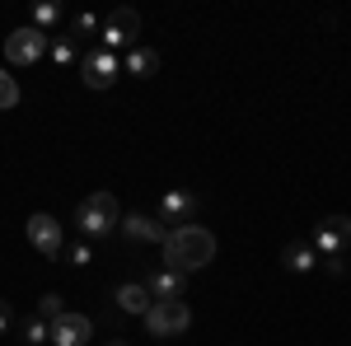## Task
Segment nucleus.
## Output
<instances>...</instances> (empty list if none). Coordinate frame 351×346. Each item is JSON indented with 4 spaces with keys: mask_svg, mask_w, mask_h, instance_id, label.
I'll return each instance as SVG.
<instances>
[{
    "mask_svg": "<svg viewBox=\"0 0 351 346\" xmlns=\"http://www.w3.org/2000/svg\"><path fill=\"white\" fill-rule=\"evenodd\" d=\"M160 253H164V267L169 271L192 276V271H202L206 262H216V234L206 225H178V230H169Z\"/></svg>",
    "mask_w": 351,
    "mask_h": 346,
    "instance_id": "obj_1",
    "label": "nucleus"
},
{
    "mask_svg": "<svg viewBox=\"0 0 351 346\" xmlns=\"http://www.w3.org/2000/svg\"><path fill=\"white\" fill-rule=\"evenodd\" d=\"M122 225V206L112 192H89L80 206H75V230H80L89 243L99 239H112V230Z\"/></svg>",
    "mask_w": 351,
    "mask_h": 346,
    "instance_id": "obj_2",
    "label": "nucleus"
},
{
    "mask_svg": "<svg viewBox=\"0 0 351 346\" xmlns=\"http://www.w3.org/2000/svg\"><path fill=\"white\" fill-rule=\"evenodd\" d=\"M188 328H192V304H188V299H155L150 314H145V332L160 337V342L183 337Z\"/></svg>",
    "mask_w": 351,
    "mask_h": 346,
    "instance_id": "obj_3",
    "label": "nucleus"
},
{
    "mask_svg": "<svg viewBox=\"0 0 351 346\" xmlns=\"http://www.w3.org/2000/svg\"><path fill=\"white\" fill-rule=\"evenodd\" d=\"M136 42H141V14L127 10V5H117L108 19H104V28H99V47L104 52H117V47H136Z\"/></svg>",
    "mask_w": 351,
    "mask_h": 346,
    "instance_id": "obj_4",
    "label": "nucleus"
},
{
    "mask_svg": "<svg viewBox=\"0 0 351 346\" xmlns=\"http://www.w3.org/2000/svg\"><path fill=\"white\" fill-rule=\"evenodd\" d=\"M309 248L319 258H342L351 248V215H324L314 225V234H309Z\"/></svg>",
    "mask_w": 351,
    "mask_h": 346,
    "instance_id": "obj_5",
    "label": "nucleus"
},
{
    "mask_svg": "<svg viewBox=\"0 0 351 346\" xmlns=\"http://www.w3.org/2000/svg\"><path fill=\"white\" fill-rule=\"evenodd\" d=\"M47 33H38L33 24H24V28H14V33H5V61L10 66H38L43 56H47Z\"/></svg>",
    "mask_w": 351,
    "mask_h": 346,
    "instance_id": "obj_6",
    "label": "nucleus"
},
{
    "mask_svg": "<svg viewBox=\"0 0 351 346\" xmlns=\"http://www.w3.org/2000/svg\"><path fill=\"white\" fill-rule=\"evenodd\" d=\"M24 234H28V243H33L43 258H61V248H66L61 220H56V215H47V211H33V215H28Z\"/></svg>",
    "mask_w": 351,
    "mask_h": 346,
    "instance_id": "obj_7",
    "label": "nucleus"
},
{
    "mask_svg": "<svg viewBox=\"0 0 351 346\" xmlns=\"http://www.w3.org/2000/svg\"><path fill=\"white\" fill-rule=\"evenodd\" d=\"M80 75H84V84H89V89H112V80L122 75V56L94 47V52L80 56Z\"/></svg>",
    "mask_w": 351,
    "mask_h": 346,
    "instance_id": "obj_8",
    "label": "nucleus"
},
{
    "mask_svg": "<svg viewBox=\"0 0 351 346\" xmlns=\"http://www.w3.org/2000/svg\"><path fill=\"white\" fill-rule=\"evenodd\" d=\"M192 215H197V197H192L188 187H169V192L160 197V206H155V220H160L164 230L192 225Z\"/></svg>",
    "mask_w": 351,
    "mask_h": 346,
    "instance_id": "obj_9",
    "label": "nucleus"
},
{
    "mask_svg": "<svg viewBox=\"0 0 351 346\" xmlns=\"http://www.w3.org/2000/svg\"><path fill=\"white\" fill-rule=\"evenodd\" d=\"M89 337H94V323L84 319V314H61V319L52 323V342L56 346H89Z\"/></svg>",
    "mask_w": 351,
    "mask_h": 346,
    "instance_id": "obj_10",
    "label": "nucleus"
},
{
    "mask_svg": "<svg viewBox=\"0 0 351 346\" xmlns=\"http://www.w3.org/2000/svg\"><path fill=\"white\" fill-rule=\"evenodd\" d=\"M117 230H122L132 243H164V239H169V230H164L155 215H145V211L122 215V225H117Z\"/></svg>",
    "mask_w": 351,
    "mask_h": 346,
    "instance_id": "obj_11",
    "label": "nucleus"
},
{
    "mask_svg": "<svg viewBox=\"0 0 351 346\" xmlns=\"http://www.w3.org/2000/svg\"><path fill=\"white\" fill-rule=\"evenodd\" d=\"M112 304H117V314H132V319H145L150 314V291H145V281H122L117 291H112Z\"/></svg>",
    "mask_w": 351,
    "mask_h": 346,
    "instance_id": "obj_12",
    "label": "nucleus"
},
{
    "mask_svg": "<svg viewBox=\"0 0 351 346\" xmlns=\"http://www.w3.org/2000/svg\"><path fill=\"white\" fill-rule=\"evenodd\" d=\"M122 71H127V75H136V80H150V75H160V52H155L150 42H136V47H127Z\"/></svg>",
    "mask_w": 351,
    "mask_h": 346,
    "instance_id": "obj_13",
    "label": "nucleus"
},
{
    "mask_svg": "<svg viewBox=\"0 0 351 346\" xmlns=\"http://www.w3.org/2000/svg\"><path fill=\"white\" fill-rule=\"evenodd\" d=\"M145 291H150V299H183L188 276H178V271L160 267V271H150V276H145Z\"/></svg>",
    "mask_w": 351,
    "mask_h": 346,
    "instance_id": "obj_14",
    "label": "nucleus"
},
{
    "mask_svg": "<svg viewBox=\"0 0 351 346\" xmlns=\"http://www.w3.org/2000/svg\"><path fill=\"white\" fill-rule=\"evenodd\" d=\"M281 267L304 276V271H314V267H319V253H314L304 239H295V243H286V248H281Z\"/></svg>",
    "mask_w": 351,
    "mask_h": 346,
    "instance_id": "obj_15",
    "label": "nucleus"
},
{
    "mask_svg": "<svg viewBox=\"0 0 351 346\" xmlns=\"http://www.w3.org/2000/svg\"><path fill=\"white\" fill-rule=\"evenodd\" d=\"M61 19H66V10H61L56 0H38V5H33V28H38V33L52 38V28L61 24Z\"/></svg>",
    "mask_w": 351,
    "mask_h": 346,
    "instance_id": "obj_16",
    "label": "nucleus"
},
{
    "mask_svg": "<svg viewBox=\"0 0 351 346\" xmlns=\"http://www.w3.org/2000/svg\"><path fill=\"white\" fill-rule=\"evenodd\" d=\"M47 56H52V66H75V61H80V42H75L71 33H61V38L47 42Z\"/></svg>",
    "mask_w": 351,
    "mask_h": 346,
    "instance_id": "obj_17",
    "label": "nucleus"
},
{
    "mask_svg": "<svg viewBox=\"0 0 351 346\" xmlns=\"http://www.w3.org/2000/svg\"><path fill=\"white\" fill-rule=\"evenodd\" d=\"M99 28H104V19L89 14V10H80V14L71 19V38H75V42H80V38H99Z\"/></svg>",
    "mask_w": 351,
    "mask_h": 346,
    "instance_id": "obj_18",
    "label": "nucleus"
},
{
    "mask_svg": "<svg viewBox=\"0 0 351 346\" xmlns=\"http://www.w3.org/2000/svg\"><path fill=\"white\" fill-rule=\"evenodd\" d=\"M24 342L28 346H47V342H52V323L38 319V314H33V319H24Z\"/></svg>",
    "mask_w": 351,
    "mask_h": 346,
    "instance_id": "obj_19",
    "label": "nucleus"
},
{
    "mask_svg": "<svg viewBox=\"0 0 351 346\" xmlns=\"http://www.w3.org/2000/svg\"><path fill=\"white\" fill-rule=\"evenodd\" d=\"M61 258H66L71 267H89V262H94V243H89V239H75L71 248H61Z\"/></svg>",
    "mask_w": 351,
    "mask_h": 346,
    "instance_id": "obj_20",
    "label": "nucleus"
},
{
    "mask_svg": "<svg viewBox=\"0 0 351 346\" xmlns=\"http://www.w3.org/2000/svg\"><path fill=\"white\" fill-rule=\"evenodd\" d=\"M10 108H19V84L10 71H0V112H10Z\"/></svg>",
    "mask_w": 351,
    "mask_h": 346,
    "instance_id": "obj_21",
    "label": "nucleus"
},
{
    "mask_svg": "<svg viewBox=\"0 0 351 346\" xmlns=\"http://www.w3.org/2000/svg\"><path fill=\"white\" fill-rule=\"evenodd\" d=\"M61 314H66V304H61V295H56V291H47V295H43V299H38V319L56 323V319H61Z\"/></svg>",
    "mask_w": 351,
    "mask_h": 346,
    "instance_id": "obj_22",
    "label": "nucleus"
},
{
    "mask_svg": "<svg viewBox=\"0 0 351 346\" xmlns=\"http://www.w3.org/2000/svg\"><path fill=\"white\" fill-rule=\"evenodd\" d=\"M319 262H324L328 276H347V262H342V258H319Z\"/></svg>",
    "mask_w": 351,
    "mask_h": 346,
    "instance_id": "obj_23",
    "label": "nucleus"
},
{
    "mask_svg": "<svg viewBox=\"0 0 351 346\" xmlns=\"http://www.w3.org/2000/svg\"><path fill=\"white\" fill-rule=\"evenodd\" d=\"M10 323H14V309H10V304L0 299V337H5V328H10Z\"/></svg>",
    "mask_w": 351,
    "mask_h": 346,
    "instance_id": "obj_24",
    "label": "nucleus"
},
{
    "mask_svg": "<svg viewBox=\"0 0 351 346\" xmlns=\"http://www.w3.org/2000/svg\"><path fill=\"white\" fill-rule=\"evenodd\" d=\"M104 346H132V342H127V337H108Z\"/></svg>",
    "mask_w": 351,
    "mask_h": 346,
    "instance_id": "obj_25",
    "label": "nucleus"
}]
</instances>
